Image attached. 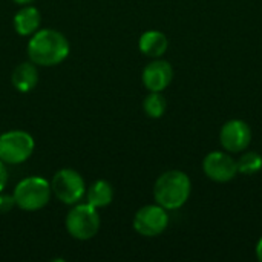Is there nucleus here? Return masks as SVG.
Wrapping results in <instances>:
<instances>
[{
	"label": "nucleus",
	"mask_w": 262,
	"mask_h": 262,
	"mask_svg": "<svg viewBox=\"0 0 262 262\" xmlns=\"http://www.w3.org/2000/svg\"><path fill=\"white\" fill-rule=\"evenodd\" d=\"M114 200V189L109 181L98 180L91 184V187L86 190V201L94 206L95 209L107 207Z\"/></svg>",
	"instance_id": "4468645a"
},
{
	"label": "nucleus",
	"mask_w": 262,
	"mask_h": 262,
	"mask_svg": "<svg viewBox=\"0 0 262 262\" xmlns=\"http://www.w3.org/2000/svg\"><path fill=\"white\" fill-rule=\"evenodd\" d=\"M71 46L68 38L55 29H38L31 35L26 52L29 60L43 68L57 66L69 55Z\"/></svg>",
	"instance_id": "f257e3e1"
},
{
	"label": "nucleus",
	"mask_w": 262,
	"mask_h": 262,
	"mask_svg": "<svg viewBox=\"0 0 262 262\" xmlns=\"http://www.w3.org/2000/svg\"><path fill=\"white\" fill-rule=\"evenodd\" d=\"M173 78V68L167 60L154 58L141 74V80L144 88L149 92H163Z\"/></svg>",
	"instance_id": "9d476101"
},
{
	"label": "nucleus",
	"mask_w": 262,
	"mask_h": 262,
	"mask_svg": "<svg viewBox=\"0 0 262 262\" xmlns=\"http://www.w3.org/2000/svg\"><path fill=\"white\" fill-rule=\"evenodd\" d=\"M6 184H8V170L5 167V163L0 160V192L5 190Z\"/></svg>",
	"instance_id": "a211bd4d"
},
{
	"label": "nucleus",
	"mask_w": 262,
	"mask_h": 262,
	"mask_svg": "<svg viewBox=\"0 0 262 262\" xmlns=\"http://www.w3.org/2000/svg\"><path fill=\"white\" fill-rule=\"evenodd\" d=\"M255 253H256V258H258V261L262 262V236L259 238V241H258V244H256V249H255Z\"/></svg>",
	"instance_id": "6ab92c4d"
},
{
	"label": "nucleus",
	"mask_w": 262,
	"mask_h": 262,
	"mask_svg": "<svg viewBox=\"0 0 262 262\" xmlns=\"http://www.w3.org/2000/svg\"><path fill=\"white\" fill-rule=\"evenodd\" d=\"M14 29L18 35L28 37L32 35L34 32L38 31L40 23H41V15L40 11L35 6L31 5H23L14 15Z\"/></svg>",
	"instance_id": "9b49d317"
},
{
	"label": "nucleus",
	"mask_w": 262,
	"mask_h": 262,
	"mask_svg": "<svg viewBox=\"0 0 262 262\" xmlns=\"http://www.w3.org/2000/svg\"><path fill=\"white\" fill-rule=\"evenodd\" d=\"M167 109V101L161 92H149L143 101V111L149 118H161Z\"/></svg>",
	"instance_id": "dca6fc26"
},
{
	"label": "nucleus",
	"mask_w": 262,
	"mask_h": 262,
	"mask_svg": "<svg viewBox=\"0 0 262 262\" xmlns=\"http://www.w3.org/2000/svg\"><path fill=\"white\" fill-rule=\"evenodd\" d=\"M169 226V213L160 204H147L134 216V230L144 238L161 235Z\"/></svg>",
	"instance_id": "0eeeda50"
},
{
	"label": "nucleus",
	"mask_w": 262,
	"mask_h": 262,
	"mask_svg": "<svg viewBox=\"0 0 262 262\" xmlns=\"http://www.w3.org/2000/svg\"><path fill=\"white\" fill-rule=\"evenodd\" d=\"M12 2H14V3H17V5H21V6H23V5H31L34 0H12Z\"/></svg>",
	"instance_id": "aec40b11"
},
{
	"label": "nucleus",
	"mask_w": 262,
	"mask_h": 262,
	"mask_svg": "<svg viewBox=\"0 0 262 262\" xmlns=\"http://www.w3.org/2000/svg\"><path fill=\"white\" fill-rule=\"evenodd\" d=\"M14 207H15L14 196L0 192V213H9Z\"/></svg>",
	"instance_id": "f3484780"
},
{
	"label": "nucleus",
	"mask_w": 262,
	"mask_h": 262,
	"mask_svg": "<svg viewBox=\"0 0 262 262\" xmlns=\"http://www.w3.org/2000/svg\"><path fill=\"white\" fill-rule=\"evenodd\" d=\"M190 193L192 181L183 170H167L154 184V200L167 212L181 209L189 201Z\"/></svg>",
	"instance_id": "f03ea898"
},
{
	"label": "nucleus",
	"mask_w": 262,
	"mask_h": 262,
	"mask_svg": "<svg viewBox=\"0 0 262 262\" xmlns=\"http://www.w3.org/2000/svg\"><path fill=\"white\" fill-rule=\"evenodd\" d=\"M203 172L210 181L229 183L238 175L236 160L226 150L209 152L203 160Z\"/></svg>",
	"instance_id": "6e6552de"
},
{
	"label": "nucleus",
	"mask_w": 262,
	"mask_h": 262,
	"mask_svg": "<svg viewBox=\"0 0 262 262\" xmlns=\"http://www.w3.org/2000/svg\"><path fill=\"white\" fill-rule=\"evenodd\" d=\"M11 83L15 88V91H18L21 94L31 92L38 83L37 64H34L31 60L17 64L11 74Z\"/></svg>",
	"instance_id": "f8f14e48"
},
{
	"label": "nucleus",
	"mask_w": 262,
	"mask_h": 262,
	"mask_svg": "<svg viewBox=\"0 0 262 262\" xmlns=\"http://www.w3.org/2000/svg\"><path fill=\"white\" fill-rule=\"evenodd\" d=\"M51 190L58 201L74 206L86 195V184L83 177L74 169H60L51 181Z\"/></svg>",
	"instance_id": "423d86ee"
},
{
	"label": "nucleus",
	"mask_w": 262,
	"mask_h": 262,
	"mask_svg": "<svg viewBox=\"0 0 262 262\" xmlns=\"http://www.w3.org/2000/svg\"><path fill=\"white\" fill-rule=\"evenodd\" d=\"M138 48L140 51L150 58H161L167 48H169V40L166 37V34H163L161 31H146L141 34L140 40H138Z\"/></svg>",
	"instance_id": "ddd939ff"
},
{
	"label": "nucleus",
	"mask_w": 262,
	"mask_h": 262,
	"mask_svg": "<svg viewBox=\"0 0 262 262\" xmlns=\"http://www.w3.org/2000/svg\"><path fill=\"white\" fill-rule=\"evenodd\" d=\"M220 143L229 154L244 152L252 143V129L244 120H229L220 130Z\"/></svg>",
	"instance_id": "1a4fd4ad"
},
{
	"label": "nucleus",
	"mask_w": 262,
	"mask_h": 262,
	"mask_svg": "<svg viewBox=\"0 0 262 262\" xmlns=\"http://www.w3.org/2000/svg\"><path fill=\"white\" fill-rule=\"evenodd\" d=\"M35 141L25 130H9L0 135V160L5 164H21L34 152Z\"/></svg>",
	"instance_id": "39448f33"
},
{
	"label": "nucleus",
	"mask_w": 262,
	"mask_h": 262,
	"mask_svg": "<svg viewBox=\"0 0 262 262\" xmlns=\"http://www.w3.org/2000/svg\"><path fill=\"white\" fill-rule=\"evenodd\" d=\"M66 230L77 241H89L100 230V215L94 206L89 203L74 204V207L66 215Z\"/></svg>",
	"instance_id": "20e7f679"
},
{
	"label": "nucleus",
	"mask_w": 262,
	"mask_h": 262,
	"mask_svg": "<svg viewBox=\"0 0 262 262\" xmlns=\"http://www.w3.org/2000/svg\"><path fill=\"white\" fill-rule=\"evenodd\" d=\"M238 173L241 175H255L262 169V157L258 152L253 150H244L239 158L236 160Z\"/></svg>",
	"instance_id": "2eb2a0df"
},
{
	"label": "nucleus",
	"mask_w": 262,
	"mask_h": 262,
	"mask_svg": "<svg viewBox=\"0 0 262 262\" xmlns=\"http://www.w3.org/2000/svg\"><path fill=\"white\" fill-rule=\"evenodd\" d=\"M52 190L48 180L43 177H28L21 180L14 189L15 206L25 212H37L48 206Z\"/></svg>",
	"instance_id": "7ed1b4c3"
}]
</instances>
